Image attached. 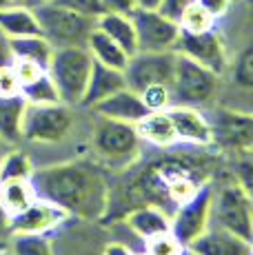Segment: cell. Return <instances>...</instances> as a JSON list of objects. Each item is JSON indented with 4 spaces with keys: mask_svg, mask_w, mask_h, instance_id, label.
I'll return each mask as SVG.
<instances>
[{
    "mask_svg": "<svg viewBox=\"0 0 253 255\" xmlns=\"http://www.w3.org/2000/svg\"><path fill=\"white\" fill-rule=\"evenodd\" d=\"M187 251L191 255H253L251 242L213 224H209L196 240L189 242Z\"/></svg>",
    "mask_w": 253,
    "mask_h": 255,
    "instance_id": "5bb4252c",
    "label": "cell"
},
{
    "mask_svg": "<svg viewBox=\"0 0 253 255\" xmlns=\"http://www.w3.org/2000/svg\"><path fill=\"white\" fill-rule=\"evenodd\" d=\"M9 149H11V146H9V144H7V142H2V140H0V160H2V155H4V153H7V151H9Z\"/></svg>",
    "mask_w": 253,
    "mask_h": 255,
    "instance_id": "f6af8a7d",
    "label": "cell"
},
{
    "mask_svg": "<svg viewBox=\"0 0 253 255\" xmlns=\"http://www.w3.org/2000/svg\"><path fill=\"white\" fill-rule=\"evenodd\" d=\"M211 186H200L187 202L178 204L171 213V235L189 247L191 240H196L204 229L209 227V213H211Z\"/></svg>",
    "mask_w": 253,
    "mask_h": 255,
    "instance_id": "8fae6325",
    "label": "cell"
},
{
    "mask_svg": "<svg viewBox=\"0 0 253 255\" xmlns=\"http://www.w3.org/2000/svg\"><path fill=\"white\" fill-rule=\"evenodd\" d=\"M20 96L27 100V105H53V102H60L56 85L51 82L47 71L40 78H36L33 82L20 87Z\"/></svg>",
    "mask_w": 253,
    "mask_h": 255,
    "instance_id": "83f0119b",
    "label": "cell"
},
{
    "mask_svg": "<svg viewBox=\"0 0 253 255\" xmlns=\"http://www.w3.org/2000/svg\"><path fill=\"white\" fill-rule=\"evenodd\" d=\"M102 11L109 13H123V16H131L138 9L135 0H100Z\"/></svg>",
    "mask_w": 253,
    "mask_h": 255,
    "instance_id": "74e56055",
    "label": "cell"
},
{
    "mask_svg": "<svg viewBox=\"0 0 253 255\" xmlns=\"http://www.w3.org/2000/svg\"><path fill=\"white\" fill-rule=\"evenodd\" d=\"M94 58L87 47H58L53 49L51 60L47 65L51 82L60 96L62 105L80 107L82 93H85L87 80H89Z\"/></svg>",
    "mask_w": 253,
    "mask_h": 255,
    "instance_id": "3957f363",
    "label": "cell"
},
{
    "mask_svg": "<svg viewBox=\"0 0 253 255\" xmlns=\"http://www.w3.org/2000/svg\"><path fill=\"white\" fill-rule=\"evenodd\" d=\"M51 2L60 4L65 9H71L76 13H82V16H89V18H98L102 13L100 0H51Z\"/></svg>",
    "mask_w": 253,
    "mask_h": 255,
    "instance_id": "836d02e7",
    "label": "cell"
},
{
    "mask_svg": "<svg viewBox=\"0 0 253 255\" xmlns=\"http://www.w3.org/2000/svg\"><path fill=\"white\" fill-rule=\"evenodd\" d=\"M233 82L242 91H251L253 87V49L251 47H245L238 53L236 67H233Z\"/></svg>",
    "mask_w": 253,
    "mask_h": 255,
    "instance_id": "1f68e13d",
    "label": "cell"
},
{
    "mask_svg": "<svg viewBox=\"0 0 253 255\" xmlns=\"http://www.w3.org/2000/svg\"><path fill=\"white\" fill-rule=\"evenodd\" d=\"M31 173V158L18 149H9L0 160V182H4V180H29Z\"/></svg>",
    "mask_w": 253,
    "mask_h": 255,
    "instance_id": "4316f807",
    "label": "cell"
},
{
    "mask_svg": "<svg viewBox=\"0 0 253 255\" xmlns=\"http://www.w3.org/2000/svg\"><path fill=\"white\" fill-rule=\"evenodd\" d=\"M140 135L135 125L111 118H100L91 133V146L96 153V162L105 169H126L140 155Z\"/></svg>",
    "mask_w": 253,
    "mask_h": 255,
    "instance_id": "7a4b0ae2",
    "label": "cell"
},
{
    "mask_svg": "<svg viewBox=\"0 0 253 255\" xmlns=\"http://www.w3.org/2000/svg\"><path fill=\"white\" fill-rule=\"evenodd\" d=\"M138 96L149 114H151V111H164V109H169V107H173L171 85H151L140 91Z\"/></svg>",
    "mask_w": 253,
    "mask_h": 255,
    "instance_id": "f546056e",
    "label": "cell"
},
{
    "mask_svg": "<svg viewBox=\"0 0 253 255\" xmlns=\"http://www.w3.org/2000/svg\"><path fill=\"white\" fill-rule=\"evenodd\" d=\"M135 131H138L140 140L149 142V144H153V146H160V149H167V146H171L178 142L167 109L147 114L142 120L135 122Z\"/></svg>",
    "mask_w": 253,
    "mask_h": 255,
    "instance_id": "d6986e66",
    "label": "cell"
},
{
    "mask_svg": "<svg viewBox=\"0 0 253 255\" xmlns=\"http://www.w3.org/2000/svg\"><path fill=\"white\" fill-rule=\"evenodd\" d=\"M27 100L18 93V96L0 98V140L7 142L9 146L18 144L22 140V114H25Z\"/></svg>",
    "mask_w": 253,
    "mask_h": 255,
    "instance_id": "44dd1931",
    "label": "cell"
},
{
    "mask_svg": "<svg viewBox=\"0 0 253 255\" xmlns=\"http://www.w3.org/2000/svg\"><path fill=\"white\" fill-rule=\"evenodd\" d=\"M216 24H218L216 18L209 16V13L204 11V9L198 2H193L191 7H189L187 11L180 16V20H178L180 31H189V33L211 31V29H216Z\"/></svg>",
    "mask_w": 253,
    "mask_h": 255,
    "instance_id": "f1b7e54d",
    "label": "cell"
},
{
    "mask_svg": "<svg viewBox=\"0 0 253 255\" xmlns=\"http://www.w3.org/2000/svg\"><path fill=\"white\" fill-rule=\"evenodd\" d=\"M102 255H133V251H131L126 244L111 242V244H107V247L102 249Z\"/></svg>",
    "mask_w": 253,
    "mask_h": 255,
    "instance_id": "ab89813d",
    "label": "cell"
},
{
    "mask_svg": "<svg viewBox=\"0 0 253 255\" xmlns=\"http://www.w3.org/2000/svg\"><path fill=\"white\" fill-rule=\"evenodd\" d=\"M85 47H87V51L91 53V58H94L96 62H100V65H105V67H111V69L123 71L126 60H129V56H126V53L116 45L107 33H102L98 27H94V31L89 33Z\"/></svg>",
    "mask_w": 253,
    "mask_h": 255,
    "instance_id": "603a6c76",
    "label": "cell"
},
{
    "mask_svg": "<svg viewBox=\"0 0 253 255\" xmlns=\"http://www.w3.org/2000/svg\"><path fill=\"white\" fill-rule=\"evenodd\" d=\"M91 111L100 118H111V120L129 122V125H135V122L142 120V118L149 114V111L144 109L138 93L126 89V87L111 93V96H107L105 100H100Z\"/></svg>",
    "mask_w": 253,
    "mask_h": 255,
    "instance_id": "2e32d148",
    "label": "cell"
},
{
    "mask_svg": "<svg viewBox=\"0 0 253 255\" xmlns=\"http://www.w3.org/2000/svg\"><path fill=\"white\" fill-rule=\"evenodd\" d=\"M144 251L149 255H189L187 247L182 242H178L171 235V231L144 240Z\"/></svg>",
    "mask_w": 253,
    "mask_h": 255,
    "instance_id": "4dcf8cb0",
    "label": "cell"
},
{
    "mask_svg": "<svg viewBox=\"0 0 253 255\" xmlns=\"http://www.w3.org/2000/svg\"><path fill=\"white\" fill-rule=\"evenodd\" d=\"M209 224L251 242V193L238 182L213 191Z\"/></svg>",
    "mask_w": 253,
    "mask_h": 255,
    "instance_id": "52a82bcc",
    "label": "cell"
},
{
    "mask_svg": "<svg viewBox=\"0 0 253 255\" xmlns=\"http://www.w3.org/2000/svg\"><path fill=\"white\" fill-rule=\"evenodd\" d=\"M11 69H13V73H16L20 87H25V85H29V82H33L36 78H40L42 73L47 71L45 67L36 65V62H31V60H22V58H11Z\"/></svg>",
    "mask_w": 253,
    "mask_h": 255,
    "instance_id": "d6a6232c",
    "label": "cell"
},
{
    "mask_svg": "<svg viewBox=\"0 0 253 255\" xmlns=\"http://www.w3.org/2000/svg\"><path fill=\"white\" fill-rule=\"evenodd\" d=\"M138 51H176L180 27L158 9H135L131 13Z\"/></svg>",
    "mask_w": 253,
    "mask_h": 255,
    "instance_id": "9c48e42d",
    "label": "cell"
},
{
    "mask_svg": "<svg viewBox=\"0 0 253 255\" xmlns=\"http://www.w3.org/2000/svg\"><path fill=\"white\" fill-rule=\"evenodd\" d=\"M196 2L200 4V7H202L211 18L220 20V18H225L227 13L231 11L233 0H196Z\"/></svg>",
    "mask_w": 253,
    "mask_h": 255,
    "instance_id": "8d00e7d4",
    "label": "cell"
},
{
    "mask_svg": "<svg viewBox=\"0 0 253 255\" xmlns=\"http://www.w3.org/2000/svg\"><path fill=\"white\" fill-rule=\"evenodd\" d=\"M251 173H253V164L249 162V158H245L240 164H238V171H236V182L251 193Z\"/></svg>",
    "mask_w": 253,
    "mask_h": 255,
    "instance_id": "f35d334b",
    "label": "cell"
},
{
    "mask_svg": "<svg viewBox=\"0 0 253 255\" xmlns=\"http://www.w3.org/2000/svg\"><path fill=\"white\" fill-rule=\"evenodd\" d=\"M20 93V82H18L16 73L9 65L0 67V98H9V96H18Z\"/></svg>",
    "mask_w": 253,
    "mask_h": 255,
    "instance_id": "e575fe53",
    "label": "cell"
},
{
    "mask_svg": "<svg viewBox=\"0 0 253 255\" xmlns=\"http://www.w3.org/2000/svg\"><path fill=\"white\" fill-rule=\"evenodd\" d=\"M9 255H56L45 233H11L7 240Z\"/></svg>",
    "mask_w": 253,
    "mask_h": 255,
    "instance_id": "484cf974",
    "label": "cell"
},
{
    "mask_svg": "<svg viewBox=\"0 0 253 255\" xmlns=\"http://www.w3.org/2000/svg\"><path fill=\"white\" fill-rule=\"evenodd\" d=\"M176 51L191 58L198 65L211 69L213 73H218V76H222L229 67L225 40H222V36L216 29L202 31V33L180 31L178 42H176Z\"/></svg>",
    "mask_w": 253,
    "mask_h": 255,
    "instance_id": "7c38bea8",
    "label": "cell"
},
{
    "mask_svg": "<svg viewBox=\"0 0 253 255\" xmlns=\"http://www.w3.org/2000/svg\"><path fill=\"white\" fill-rule=\"evenodd\" d=\"M9 51H11V58H22V60H31L36 65L45 67L49 65L53 47L51 42L47 40L45 36H22V38H9Z\"/></svg>",
    "mask_w": 253,
    "mask_h": 255,
    "instance_id": "d4e9b609",
    "label": "cell"
},
{
    "mask_svg": "<svg viewBox=\"0 0 253 255\" xmlns=\"http://www.w3.org/2000/svg\"><path fill=\"white\" fill-rule=\"evenodd\" d=\"M133 255H149L147 251H140V253H133Z\"/></svg>",
    "mask_w": 253,
    "mask_h": 255,
    "instance_id": "c3c4849f",
    "label": "cell"
},
{
    "mask_svg": "<svg viewBox=\"0 0 253 255\" xmlns=\"http://www.w3.org/2000/svg\"><path fill=\"white\" fill-rule=\"evenodd\" d=\"M0 255H9V251H7V247H0Z\"/></svg>",
    "mask_w": 253,
    "mask_h": 255,
    "instance_id": "7dc6e473",
    "label": "cell"
},
{
    "mask_svg": "<svg viewBox=\"0 0 253 255\" xmlns=\"http://www.w3.org/2000/svg\"><path fill=\"white\" fill-rule=\"evenodd\" d=\"M36 198L49 200L69 213V218L102 220L109 204V178L105 166L94 160H74V162L53 164L36 171L31 178Z\"/></svg>",
    "mask_w": 253,
    "mask_h": 255,
    "instance_id": "6da1fadb",
    "label": "cell"
},
{
    "mask_svg": "<svg viewBox=\"0 0 253 255\" xmlns=\"http://www.w3.org/2000/svg\"><path fill=\"white\" fill-rule=\"evenodd\" d=\"M189 255H191V253H189Z\"/></svg>",
    "mask_w": 253,
    "mask_h": 255,
    "instance_id": "f907efd6",
    "label": "cell"
},
{
    "mask_svg": "<svg viewBox=\"0 0 253 255\" xmlns=\"http://www.w3.org/2000/svg\"><path fill=\"white\" fill-rule=\"evenodd\" d=\"M38 2L40 0H9V4H13V7H29V9H33Z\"/></svg>",
    "mask_w": 253,
    "mask_h": 255,
    "instance_id": "7bdbcfd3",
    "label": "cell"
},
{
    "mask_svg": "<svg viewBox=\"0 0 253 255\" xmlns=\"http://www.w3.org/2000/svg\"><path fill=\"white\" fill-rule=\"evenodd\" d=\"M96 27H98L102 33H107V36L123 49L126 56H133V53L138 51L135 29H133V22H131V16L102 11L100 16L96 18Z\"/></svg>",
    "mask_w": 253,
    "mask_h": 255,
    "instance_id": "ffe728a7",
    "label": "cell"
},
{
    "mask_svg": "<svg viewBox=\"0 0 253 255\" xmlns=\"http://www.w3.org/2000/svg\"><path fill=\"white\" fill-rule=\"evenodd\" d=\"M67 220H69V213L65 209H60L58 204L49 202V200L36 198L22 213H18L16 218L9 220V224H11V233L49 235L51 231L60 229L62 224H67Z\"/></svg>",
    "mask_w": 253,
    "mask_h": 255,
    "instance_id": "4fadbf2b",
    "label": "cell"
},
{
    "mask_svg": "<svg viewBox=\"0 0 253 255\" xmlns=\"http://www.w3.org/2000/svg\"><path fill=\"white\" fill-rule=\"evenodd\" d=\"M169 118H171L173 131H176L178 142H187V144L207 146L211 144V127H209L207 114L193 107H169Z\"/></svg>",
    "mask_w": 253,
    "mask_h": 255,
    "instance_id": "9a60e30c",
    "label": "cell"
},
{
    "mask_svg": "<svg viewBox=\"0 0 253 255\" xmlns=\"http://www.w3.org/2000/svg\"><path fill=\"white\" fill-rule=\"evenodd\" d=\"M176 51H135L125 65L126 89L140 93L151 85H171Z\"/></svg>",
    "mask_w": 253,
    "mask_h": 255,
    "instance_id": "ba28073f",
    "label": "cell"
},
{
    "mask_svg": "<svg viewBox=\"0 0 253 255\" xmlns=\"http://www.w3.org/2000/svg\"><path fill=\"white\" fill-rule=\"evenodd\" d=\"M0 247H7V244H0Z\"/></svg>",
    "mask_w": 253,
    "mask_h": 255,
    "instance_id": "681fc988",
    "label": "cell"
},
{
    "mask_svg": "<svg viewBox=\"0 0 253 255\" xmlns=\"http://www.w3.org/2000/svg\"><path fill=\"white\" fill-rule=\"evenodd\" d=\"M220 78L222 76L176 51V67L171 78L173 105L193 107V109L207 107L220 89Z\"/></svg>",
    "mask_w": 253,
    "mask_h": 255,
    "instance_id": "5b68a950",
    "label": "cell"
},
{
    "mask_svg": "<svg viewBox=\"0 0 253 255\" xmlns=\"http://www.w3.org/2000/svg\"><path fill=\"white\" fill-rule=\"evenodd\" d=\"M11 62V51H9V42L7 38L0 33V67L2 65H9Z\"/></svg>",
    "mask_w": 253,
    "mask_h": 255,
    "instance_id": "b9f144b4",
    "label": "cell"
},
{
    "mask_svg": "<svg viewBox=\"0 0 253 255\" xmlns=\"http://www.w3.org/2000/svg\"><path fill=\"white\" fill-rule=\"evenodd\" d=\"M126 227L131 233H135L140 240H149L153 235L167 233L171 229V215L164 209L155 207V204H140V207L131 209L125 218Z\"/></svg>",
    "mask_w": 253,
    "mask_h": 255,
    "instance_id": "ac0fdd59",
    "label": "cell"
},
{
    "mask_svg": "<svg viewBox=\"0 0 253 255\" xmlns=\"http://www.w3.org/2000/svg\"><path fill=\"white\" fill-rule=\"evenodd\" d=\"M36 200V191L29 180H4L0 182V207L9 220L22 213Z\"/></svg>",
    "mask_w": 253,
    "mask_h": 255,
    "instance_id": "cb8c5ba5",
    "label": "cell"
},
{
    "mask_svg": "<svg viewBox=\"0 0 253 255\" xmlns=\"http://www.w3.org/2000/svg\"><path fill=\"white\" fill-rule=\"evenodd\" d=\"M207 120L211 127V144L249 153L253 140V122L249 111L218 107L211 111V116H207Z\"/></svg>",
    "mask_w": 253,
    "mask_h": 255,
    "instance_id": "30bf717a",
    "label": "cell"
},
{
    "mask_svg": "<svg viewBox=\"0 0 253 255\" xmlns=\"http://www.w3.org/2000/svg\"><path fill=\"white\" fill-rule=\"evenodd\" d=\"M125 87H126V82H125L123 71L111 69V67H105L94 60L89 80H87L85 93H82V100H80V109H94L100 100H105L111 93L125 89Z\"/></svg>",
    "mask_w": 253,
    "mask_h": 255,
    "instance_id": "e0dca14e",
    "label": "cell"
},
{
    "mask_svg": "<svg viewBox=\"0 0 253 255\" xmlns=\"http://www.w3.org/2000/svg\"><path fill=\"white\" fill-rule=\"evenodd\" d=\"M138 9H158L160 0H135Z\"/></svg>",
    "mask_w": 253,
    "mask_h": 255,
    "instance_id": "ee69618b",
    "label": "cell"
},
{
    "mask_svg": "<svg viewBox=\"0 0 253 255\" xmlns=\"http://www.w3.org/2000/svg\"><path fill=\"white\" fill-rule=\"evenodd\" d=\"M74 107L53 102V105H27L22 114L20 135L31 144H58L65 140L74 125Z\"/></svg>",
    "mask_w": 253,
    "mask_h": 255,
    "instance_id": "8992f818",
    "label": "cell"
},
{
    "mask_svg": "<svg viewBox=\"0 0 253 255\" xmlns=\"http://www.w3.org/2000/svg\"><path fill=\"white\" fill-rule=\"evenodd\" d=\"M9 235H11V224H9V215L0 207V244H7Z\"/></svg>",
    "mask_w": 253,
    "mask_h": 255,
    "instance_id": "60d3db41",
    "label": "cell"
},
{
    "mask_svg": "<svg viewBox=\"0 0 253 255\" xmlns=\"http://www.w3.org/2000/svg\"><path fill=\"white\" fill-rule=\"evenodd\" d=\"M36 20L40 24V33L51 42L53 49L58 47H85L89 33L96 27V18L82 16L71 9H65L51 0H40L33 7Z\"/></svg>",
    "mask_w": 253,
    "mask_h": 255,
    "instance_id": "277c9868",
    "label": "cell"
},
{
    "mask_svg": "<svg viewBox=\"0 0 253 255\" xmlns=\"http://www.w3.org/2000/svg\"><path fill=\"white\" fill-rule=\"evenodd\" d=\"M7 7H11V4H9V0H0V11H2V9H7Z\"/></svg>",
    "mask_w": 253,
    "mask_h": 255,
    "instance_id": "bcb514c9",
    "label": "cell"
},
{
    "mask_svg": "<svg viewBox=\"0 0 253 255\" xmlns=\"http://www.w3.org/2000/svg\"><path fill=\"white\" fill-rule=\"evenodd\" d=\"M0 33L4 38H22V36H38L40 24L36 20V13L29 7H7L0 11ZM42 36V33H40Z\"/></svg>",
    "mask_w": 253,
    "mask_h": 255,
    "instance_id": "7402d4cb",
    "label": "cell"
},
{
    "mask_svg": "<svg viewBox=\"0 0 253 255\" xmlns=\"http://www.w3.org/2000/svg\"><path fill=\"white\" fill-rule=\"evenodd\" d=\"M193 2H196V0H160L158 11L162 13V16H167V18H171V20L178 22L180 16H182Z\"/></svg>",
    "mask_w": 253,
    "mask_h": 255,
    "instance_id": "d590c367",
    "label": "cell"
}]
</instances>
